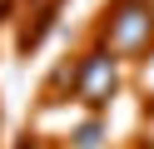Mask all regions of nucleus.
I'll use <instances>...</instances> for the list:
<instances>
[{
  "label": "nucleus",
  "mask_w": 154,
  "mask_h": 149,
  "mask_svg": "<svg viewBox=\"0 0 154 149\" xmlns=\"http://www.w3.org/2000/svg\"><path fill=\"white\" fill-rule=\"evenodd\" d=\"M149 30H154V15L144 5H134V0H124V5L109 15L104 40H109L114 55H129V50H144V45H149Z\"/></svg>",
  "instance_id": "obj_1"
},
{
  "label": "nucleus",
  "mask_w": 154,
  "mask_h": 149,
  "mask_svg": "<svg viewBox=\"0 0 154 149\" xmlns=\"http://www.w3.org/2000/svg\"><path fill=\"white\" fill-rule=\"evenodd\" d=\"M114 85H119V75H114V60L104 55V50H94V55L80 60V70H75V89H80V99L104 104V99L114 95Z\"/></svg>",
  "instance_id": "obj_2"
},
{
  "label": "nucleus",
  "mask_w": 154,
  "mask_h": 149,
  "mask_svg": "<svg viewBox=\"0 0 154 149\" xmlns=\"http://www.w3.org/2000/svg\"><path fill=\"white\" fill-rule=\"evenodd\" d=\"M75 144L80 149H100V124H85L80 134H75Z\"/></svg>",
  "instance_id": "obj_3"
}]
</instances>
